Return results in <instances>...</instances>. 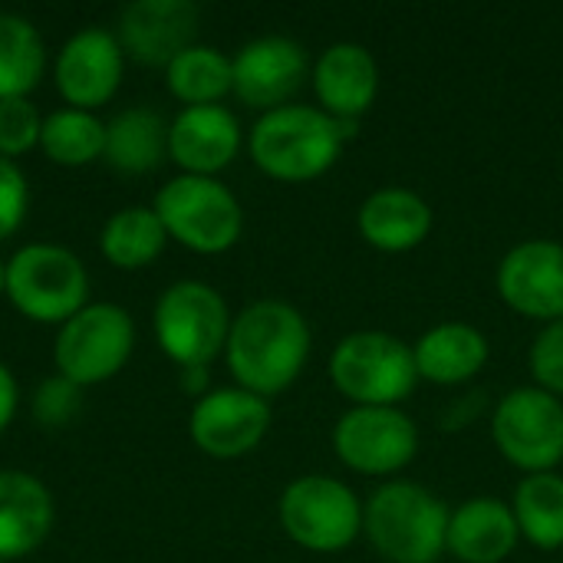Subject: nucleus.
<instances>
[{
  "label": "nucleus",
  "mask_w": 563,
  "mask_h": 563,
  "mask_svg": "<svg viewBox=\"0 0 563 563\" xmlns=\"http://www.w3.org/2000/svg\"><path fill=\"white\" fill-rule=\"evenodd\" d=\"M224 353L238 386L267 399L300 376L310 356V327L297 307L257 300L231 320Z\"/></svg>",
  "instance_id": "1"
},
{
  "label": "nucleus",
  "mask_w": 563,
  "mask_h": 563,
  "mask_svg": "<svg viewBox=\"0 0 563 563\" xmlns=\"http://www.w3.org/2000/svg\"><path fill=\"white\" fill-rule=\"evenodd\" d=\"M360 119H336L313 106H277L264 112L247 139L251 158L261 172L280 181H307L323 175L356 135Z\"/></svg>",
  "instance_id": "2"
},
{
  "label": "nucleus",
  "mask_w": 563,
  "mask_h": 563,
  "mask_svg": "<svg viewBox=\"0 0 563 563\" xmlns=\"http://www.w3.org/2000/svg\"><path fill=\"white\" fill-rule=\"evenodd\" d=\"M449 508L416 482L379 485L363 508V531L393 563H435L449 538Z\"/></svg>",
  "instance_id": "3"
},
{
  "label": "nucleus",
  "mask_w": 563,
  "mask_h": 563,
  "mask_svg": "<svg viewBox=\"0 0 563 563\" xmlns=\"http://www.w3.org/2000/svg\"><path fill=\"white\" fill-rule=\"evenodd\" d=\"M3 294L33 323H66L86 307L89 277L82 261L59 244H26L3 271Z\"/></svg>",
  "instance_id": "4"
},
{
  "label": "nucleus",
  "mask_w": 563,
  "mask_h": 563,
  "mask_svg": "<svg viewBox=\"0 0 563 563\" xmlns=\"http://www.w3.org/2000/svg\"><path fill=\"white\" fill-rule=\"evenodd\" d=\"M165 234L198 254H221L238 244L244 211L228 185L208 175H178L155 195Z\"/></svg>",
  "instance_id": "5"
},
{
  "label": "nucleus",
  "mask_w": 563,
  "mask_h": 563,
  "mask_svg": "<svg viewBox=\"0 0 563 563\" xmlns=\"http://www.w3.org/2000/svg\"><path fill=\"white\" fill-rule=\"evenodd\" d=\"M336 389L356 406H396L419 379L412 346L383 330H360L336 343L330 356Z\"/></svg>",
  "instance_id": "6"
},
{
  "label": "nucleus",
  "mask_w": 563,
  "mask_h": 563,
  "mask_svg": "<svg viewBox=\"0 0 563 563\" xmlns=\"http://www.w3.org/2000/svg\"><path fill=\"white\" fill-rule=\"evenodd\" d=\"M228 333L231 313L211 284L178 280L155 303V340L181 369L208 366L228 346Z\"/></svg>",
  "instance_id": "7"
},
{
  "label": "nucleus",
  "mask_w": 563,
  "mask_h": 563,
  "mask_svg": "<svg viewBox=\"0 0 563 563\" xmlns=\"http://www.w3.org/2000/svg\"><path fill=\"white\" fill-rule=\"evenodd\" d=\"M135 323L119 303H86L69 317L53 346V360L63 379L73 386H96L112 379L132 356Z\"/></svg>",
  "instance_id": "8"
},
{
  "label": "nucleus",
  "mask_w": 563,
  "mask_h": 563,
  "mask_svg": "<svg viewBox=\"0 0 563 563\" xmlns=\"http://www.w3.org/2000/svg\"><path fill=\"white\" fill-rule=\"evenodd\" d=\"M284 531L310 551H343L363 531V505L330 475H303L280 495Z\"/></svg>",
  "instance_id": "9"
},
{
  "label": "nucleus",
  "mask_w": 563,
  "mask_h": 563,
  "mask_svg": "<svg viewBox=\"0 0 563 563\" xmlns=\"http://www.w3.org/2000/svg\"><path fill=\"white\" fill-rule=\"evenodd\" d=\"M495 445L525 472H551L563 459V402L541 386L511 389L492 416Z\"/></svg>",
  "instance_id": "10"
},
{
  "label": "nucleus",
  "mask_w": 563,
  "mask_h": 563,
  "mask_svg": "<svg viewBox=\"0 0 563 563\" xmlns=\"http://www.w3.org/2000/svg\"><path fill=\"white\" fill-rule=\"evenodd\" d=\"M333 449L356 472L389 475L416 459L419 429L396 406H353L333 429Z\"/></svg>",
  "instance_id": "11"
},
{
  "label": "nucleus",
  "mask_w": 563,
  "mask_h": 563,
  "mask_svg": "<svg viewBox=\"0 0 563 563\" xmlns=\"http://www.w3.org/2000/svg\"><path fill=\"white\" fill-rule=\"evenodd\" d=\"M191 439L211 459H238L261 445L271 429V406L241 386L205 393L191 409Z\"/></svg>",
  "instance_id": "12"
},
{
  "label": "nucleus",
  "mask_w": 563,
  "mask_h": 563,
  "mask_svg": "<svg viewBox=\"0 0 563 563\" xmlns=\"http://www.w3.org/2000/svg\"><path fill=\"white\" fill-rule=\"evenodd\" d=\"M125 69V53L115 40V33L89 26L79 30L63 43L53 63V79L59 96L69 102V109L92 112L96 106H106Z\"/></svg>",
  "instance_id": "13"
},
{
  "label": "nucleus",
  "mask_w": 563,
  "mask_h": 563,
  "mask_svg": "<svg viewBox=\"0 0 563 563\" xmlns=\"http://www.w3.org/2000/svg\"><path fill=\"white\" fill-rule=\"evenodd\" d=\"M498 294L501 300L538 320L563 317V244L558 241H521L498 264Z\"/></svg>",
  "instance_id": "14"
},
{
  "label": "nucleus",
  "mask_w": 563,
  "mask_h": 563,
  "mask_svg": "<svg viewBox=\"0 0 563 563\" xmlns=\"http://www.w3.org/2000/svg\"><path fill=\"white\" fill-rule=\"evenodd\" d=\"M234 66V92L241 102L257 106L264 112L284 106L307 76V49L290 36H257L238 49Z\"/></svg>",
  "instance_id": "15"
},
{
  "label": "nucleus",
  "mask_w": 563,
  "mask_h": 563,
  "mask_svg": "<svg viewBox=\"0 0 563 563\" xmlns=\"http://www.w3.org/2000/svg\"><path fill=\"white\" fill-rule=\"evenodd\" d=\"M198 30L191 0H135L119 13V46L142 66H168L185 53Z\"/></svg>",
  "instance_id": "16"
},
{
  "label": "nucleus",
  "mask_w": 563,
  "mask_h": 563,
  "mask_svg": "<svg viewBox=\"0 0 563 563\" xmlns=\"http://www.w3.org/2000/svg\"><path fill=\"white\" fill-rule=\"evenodd\" d=\"M241 148V125L224 106H185L168 125V155L185 175H208L228 168Z\"/></svg>",
  "instance_id": "17"
},
{
  "label": "nucleus",
  "mask_w": 563,
  "mask_h": 563,
  "mask_svg": "<svg viewBox=\"0 0 563 563\" xmlns=\"http://www.w3.org/2000/svg\"><path fill=\"white\" fill-rule=\"evenodd\" d=\"M313 86L330 115L360 119L376 99L379 66L366 46L343 40L320 53V59L313 66Z\"/></svg>",
  "instance_id": "18"
},
{
  "label": "nucleus",
  "mask_w": 563,
  "mask_h": 563,
  "mask_svg": "<svg viewBox=\"0 0 563 563\" xmlns=\"http://www.w3.org/2000/svg\"><path fill=\"white\" fill-rule=\"evenodd\" d=\"M53 528V495L26 472H0V561L33 554Z\"/></svg>",
  "instance_id": "19"
},
{
  "label": "nucleus",
  "mask_w": 563,
  "mask_h": 563,
  "mask_svg": "<svg viewBox=\"0 0 563 563\" xmlns=\"http://www.w3.org/2000/svg\"><path fill=\"white\" fill-rule=\"evenodd\" d=\"M521 531L511 505L501 498H468L449 515L445 548L465 563H501L518 544Z\"/></svg>",
  "instance_id": "20"
},
{
  "label": "nucleus",
  "mask_w": 563,
  "mask_h": 563,
  "mask_svg": "<svg viewBox=\"0 0 563 563\" xmlns=\"http://www.w3.org/2000/svg\"><path fill=\"white\" fill-rule=\"evenodd\" d=\"M360 231L379 251H409L432 231V208L412 188H379L360 205Z\"/></svg>",
  "instance_id": "21"
},
{
  "label": "nucleus",
  "mask_w": 563,
  "mask_h": 563,
  "mask_svg": "<svg viewBox=\"0 0 563 563\" xmlns=\"http://www.w3.org/2000/svg\"><path fill=\"white\" fill-rule=\"evenodd\" d=\"M412 360H416V369L422 379H432L442 386L465 383L485 366L488 340L472 323H459V320L439 323L416 340Z\"/></svg>",
  "instance_id": "22"
},
{
  "label": "nucleus",
  "mask_w": 563,
  "mask_h": 563,
  "mask_svg": "<svg viewBox=\"0 0 563 563\" xmlns=\"http://www.w3.org/2000/svg\"><path fill=\"white\" fill-rule=\"evenodd\" d=\"M168 155V125L152 109H125L106 122V162L125 175H145Z\"/></svg>",
  "instance_id": "23"
},
{
  "label": "nucleus",
  "mask_w": 563,
  "mask_h": 563,
  "mask_svg": "<svg viewBox=\"0 0 563 563\" xmlns=\"http://www.w3.org/2000/svg\"><path fill=\"white\" fill-rule=\"evenodd\" d=\"M165 241H168V234H165V224L158 221L155 208L132 205V208L115 211L106 221V228L99 234V251L112 267L139 271L165 251Z\"/></svg>",
  "instance_id": "24"
},
{
  "label": "nucleus",
  "mask_w": 563,
  "mask_h": 563,
  "mask_svg": "<svg viewBox=\"0 0 563 563\" xmlns=\"http://www.w3.org/2000/svg\"><path fill=\"white\" fill-rule=\"evenodd\" d=\"M165 82L185 106H218L234 89V66L218 46L191 43L165 66Z\"/></svg>",
  "instance_id": "25"
},
{
  "label": "nucleus",
  "mask_w": 563,
  "mask_h": 563,
  "mask_svg": "<svg viewBox=\"0 0 563 563\" xmlns=\"http://www.w3.org/2000/svg\"><path fill=\"white\" fill-rule=\"evenodd\" d=\"M46 49L40 30L16 16L0 13V99H26L43 79Z\"/></svg>",
  "instance_id": "26"
},
{
  "label": "nucleus",
  "mask_w": 563,
  "mask_h": 563,
  "mask_svg": "<svg viewBox=\"0 0 563 563\" xmlns=\"http://www.w3.org/2000/svg\"><path fill=\"white\" fill-rule=\"evenodd\" d=\"M518 531L544 548L554 551L563 548V478L554 472H534L528 478H521V485L515 488V501H511Z\"/></svg>",
  "instance_id": "27"
},
{
  "label": "nucleus",
  "mask_w": 563,
  "mask_h": 563,
  "mask_svg": "<svg viewBox=\"0 0 563 563\" xmlns=\"http://www.w3.org/2000/svg\"><path fill=\"white\" fill-rule=\"evenodd\" d=\"M40 148L56 165L82 168L106 155V122L82 109H56L43 119Z\"/></svg>",
  "instance_id": "28"
},
{
  "label": "nucleus",
  "mask_w": 563,
  "mask_h": 563,
  "mask_svg": "<svg viewBox=\"0 0 563 563\" xmlns=\"http://www.w3.org/2000/svg\"><path fill=\"white\" fill-rule=\"evenodd\" d=\"M43 115L30 99H0V155L16 158L40 145Z\"/></svg>",
  "instance_id": "29"
},
{
  "label": "nucleus",
  "mask_w": 563,
  "mask_h": 563,
  "mask_svg": "<svg viewBox=\"0 0 563 563\" xmlns=\"http://www.w3.org/2000/svg\"><path fill=\"white\" fill-rule=\"evenodd\" d=\"M531 373L551 396H563V317L551 320L531 343Z\"/></svg>",
  "instance_id": "30"
},
{
  "label": "nucleus",
  "mask_w": 563,
  "mask_h": 563,
  "mask_svg": "<svg viewBox=\"0 0 563 563\" xmlns=\"http://www.w3.org/2000/svg\"><path fill=\"white\" fill-rule=\"evenodd\" d=\"M26 201H30V191H26L23 172L16 168L13 158L0 155V241L16 234V228L26 218Z\"/></svg>",
  "instance_id": "31"
},
{
  "label": "nucleus",
  "mask_w": 563,
  "mask_h": 563,
  "mask_svg": "<svg viewBox=\"0 0 563 563\" xmlns=\"http://www.w3.org/2000/svg\"><path fill=\"white\" fill-rule=\"evenodd\" d=\"M76 409H79V386H73L63 376L40 383V389L33 393V416L40 426H66Z\"/></svg>",
  "instance_id": "32"
},
{
  "label": "nucleus",
  "mask_w": 563,
  "mask_h": 563,
  "mask_svg": "<svg viewBox=\"0 0 563 563\" xmlns=\"http://www.w3.org/2000/svg\"><path fill=\"white\" fill-rule=\"evenodd\" d=\"M13 412H16V379L0 363V432L13 422Z\"/></svg>",
  "instance_id": "33"
},
{
  "label": "nucleus",
  "mask_w": 563,
  "mask_h": 563,
  "mask_svg": "<svg viewBox=\"0 0 563 563\" xmlns=\"http://www.w3.org/2000/svg\"><path fill=\"white\" fill-rule=\"evenodd\" d=\"M205 386H208V369H205V366H188V369H181V389H185V393L205 396Z\"/></svg>",
  "instance_id": "34"
},
{
  "label": "nucleus",
  "mask_w": 563,
  "mask_h": 563,
  "mask_svg": "<svg viewBox=\"0 0 563 563\" xmlns=\"http://www.w3.org/2000/svg\"><path fill=\"white\" fill-rule=\"evenodd\" d=\"M3 271H7V264L0 261V294H3Z\"/></svg>",
  "instance_id": "35"
}]
</instances>
